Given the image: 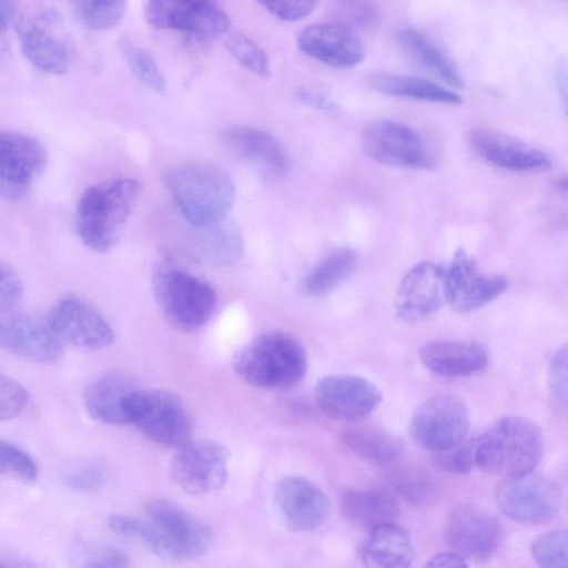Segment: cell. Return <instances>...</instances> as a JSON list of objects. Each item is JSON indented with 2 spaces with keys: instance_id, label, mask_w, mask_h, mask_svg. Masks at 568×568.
<instances>
[{
  "instance_id": "cell-4",
  "label": "cell",
  "mask_w": 568,
  "mask_h": 568,
  "mask_svg": "<svg viewBox=\"0 0 568 568\" xmlns=\"http://www.w3.org/2000/svg\"><path fill=\"white\" fill-rule=\"evenodd\" d=\"M232 366L245 383L264 389H284L306 374L307 355L293 335L272 331L262 333L233 356Z\"/></svg>"
},
{
  "instance_id": "cell-46",
  "label": "cell",
  "mask_w": 568,
  "mask_h": 568,
  "mask_svg": "<svg viewBox=\"0 0 568 568\" xmlns=\"http://www.w3.org/2000/svg\"><path fill=\"white\" fill-rule=\"evenodd\" d=\"M548 385L551 398L565 408L567 404V347L565 345L550 361Z\"/></svg>"
},
{
  "instance_id": "cell-50",
  "label": "cell",
  "mask_w": 568,
  "mask_h": 568,
  "mask_svg": "<svg viewBox=\"0 0 568 568\" xmlns=\"http://www.w3.org/2000/svg\"><path fill=\"white\" fill-rule=\"evenodd\" d=\"M7 31L8 26L0 23V70L9 62L11 55L10 42Z\"/></svg>"
},
{
  "instance_id": "cell-2",
  "label": "cell",
  "mask_w": 568,
  "mask_h": 568,
  "mask_svg": "<svg viewBox=\"0 0 568 568\" xmlns=\"http://www.w3.org/2000/svg\"><path fill=\"white\" fill-rule=\"evenodd\" d=\"M141 193L139 181L116 178L93 184L79 199L78 234L85 246L105 253L119 242Z\"/></svg>"
},
{
  "instance_id": "cell-33",
  "label": "cell",
  "mask_w": 568,
  "mask_h": 568,
  "mask_svg": "<svg viewBox=\"0 0 568 568\" xmlns=\"http://www.w3.org/2000/svg\"><path fill=\"white\" fill-rule=\"evenodd\" d=\"M357 261L358 253L354 248L342 247L333 251L308 273L302 290L311 296L325 295L349 276Z\"/></svg>"
},
{
  "instance_id": "cell-41",
  "label": "cell",
  "mask_w": 568,
  "mask_h": 568,
  "mask_svg": "<svg viewBox=\"0 0 568 568\" xmlns=\"http://www.w3.org/2000/svg\"><path fill=\"white\" fill-rule=\"evenodd\" d=\"M434 464L452 474H467L475 466L474 463V439L442 452L434 453Z\"/></svg>"
},
{
  "instance_id": "cell-3",
  "label": "cell",
  "mask_w": 568,
  "mask_h": 568,
  "mask_svg": "<svg viewBox=\"0 0 568 568\" xmlns=\"http://www.w3.org/2000/svg\"><path fill=\"white\" fill-rule=\"evenodd\" d=\"M165 185L179 211L194 227H204L227 219L235 201V186L219 166L187 163L171 168Z\"/></svg>"
},
{
  "instance_id": "cell-32",
  "label": "cell",
  "mask_w": 568,
  "mask_h": 568,
  "mask_svg": "<svg viewBox=\"0 0 568 568\" xmlns=\"http://www.w3.org/2000/svg\"><path fill=\"white\" fill-rule=\"evenodd\" d=\"M342 443L353 454L373 463H390L400 453L399 442L383 428L359 425L341 434Z\"/></svg>"
},
{
  "instance_id": "cell-17",
  "label": "cell",
  "mask_w": 568,
  "mask_h": 568,
  "mask_svg": "<svg viewBox=\"0 0 568 568\" xmlns=\"http://www.w3.org/2000/svg\"><path fill=\"white\" fill-rule=\"evenodd\" d=\"M447 544L466 559H490L503 541V528L490 513L474 506L455 509L445 527Z\"/></svg>"
},
{
  "instance_id": "cell-18",
  "label": "cell",
  "mask_w": 568,
  "mask_h": 568,
  "mask_svg": "<svg viewBox=\"0 0 568 568\" xmlns=\"http://www.w3.org/2000/svg\"><path fill=\"white\" fill-rule=\"evenodd\" d=\"M446 303L445 267L424 261L409 268L395 295V313L405 322H418Z\"/></svg>"
},
{
  "instance_id": "cell-21",
  "label": "cell",
  "mask_w": 568,
  "mask_h": 568,
  "mask_svg": "<svg viewBox=\"0 0 568 568\" xmlns=\"http://www.w3.org/2000/svg\"><path fill=\"white\" fill-rule=\"evenodd\" d=\"M19 39L23 54L37 69L50 74L67 72L69 53L55 13L43 12L23 22Z\"/></svg>"
},
{
  "instance_id": "cell-49",
  "label": "cell",
  "mask_w": 568,
  "mask_h": 568,
  "mask_svg": "<svg viewBox=\"0 0 568 568\" xmlns=\"http://www.w3.org/2000/svg\"><path fill=\"white\" fill-rule=\"evenodd\" d=\"M296 97L301 102L324 111L335 112L337 110V106L333 101L317 92L300 90L296 93Z\"/></svg>"
},
{
  "instance_id": "cell-40",
  "label": "cell",
  "mask_w": 568,
  "mask_h": 568,
  "mask_svg": "<svg viewBox=\"0 0 568 568\" xmlns=\"http://www.w3.org/2000/svg\"><path fill=\"white\" fill-rule=\"evenodd\" d=\"M395 488L407 500L423 504L433 497L434 486L430 480L416 470L403 469L392 476Z\"/></svg>"
},
{
  "instance_id": "cell-14",
  "label": "cell",
  "mask_w": 568,
  "mask_h": 568,
  "mask_svg": "<svg viewBox=\"0 0 568 568\" xmlns=\"http://www.w3.org/2000/svg\"><path fill=\"white\" fill-rule=\"evenodd\" d=\"M275 510L283 525L295 532L312 531L328 519V496L314 481L295 475L277 480L273 490Z\"/></svg>"
},
{
  "instance_id": "cell-51",
  "label": "cell",
  "mask_w": 568,
  "mask_h": 568,
  "mask_svg": "<svg viewBox=\"0 0 568 568\" xmlns=\"http://www.w3.org/2000/svg\"><path fill=\"white\" fill-rule=\"evenodd\" d=\"M16 10V0H0V23L9 24Z\"/></svg>"
},
{
  "instance_id": "cell-28",
  "label": "cell",
  "mask_w": 568,
  "mask_h": 568,
  "mask_svg": "<svg viewBox=\"0 0 568 568\" xmlns=\"http://www.w3.org/2000/svg\"><path fill=\"white\" fill-rule=\"evenodd\" d=\"M371 89L392 97L457 105L463 99L444 87L416 77L377 72L369 77Z\"/></svg>"
},
{
  "instance_id": "cell-29",
  "label": "cell",
  "mask_w": 568,
  "mask_h": 568,
  "mask_svg": "<svg viewBox=\"0 0 568 568\" xmlns=\"http://www.w3.org/2000/svg\"><path fill=\"white\" fill-rule=\"evenodd\" d=\"M343 516L349 521L369 528L393 521L398 515L397 501L382 490H345L339 498Z\"/></svg>"
},
{
  "instance_id": "cell-44",
  "label": "cell",
  "mask_w": 568,
  "mask_h": 568,
  "mask_svg": "<svg viewBox=\"0 0 568 568\" xmlns=\"http://www.w3.org/2000/svg\"><path fill=\"white\" fill-rule=\"evenodd\" d=\"M105 481L103 468L92 462L72 467L64 476L65 485L80 493H92L100 489Z\"/></svg>"
},
{
  "instance_id": "cell-25",
  "label": "cell",
  "mask_w": 568,
  "mask_h": 568,
  "mask_svg": "<svg viewBox=\"0 0 568 568\" xmlns=\"http://www.w3.org/2000/svg\"><path fill=\"white\" fill-rule=\"evenodd\" d=\"M419 359L436 375L463 377L484 371L488 352L474 342L433 341L422 346Z\"/></svg>"
},
{
  "instance_id": "cell-27",
  "label": "cell",
  "mask_w": 568,
  "mask_h": 568,
  "mask_svg": "<svg viewBox=\"0 0 568 568\" xmlns=\"http://www.w3.org/2000/svg\"><path fill=\"white\" fill-rule=\"evenodd\" d=\"M358 552L368 567L404 568L415 557L408 532L393 521L372 527Z\"/></svg>"
},
{
  "instance_id": "cell-30",
  "label": "cell",
  "mask_w": 568,
  "mask_h": 568,
  "mask_svg": "<svg viewBox=\"0 0 568 568\" xmlns=\"http://www.w3.org/2000/svg\"><path fill=\"white\" fill-rule=\"evenodd\" d=\"M404 51L420 67L454 88H463V79L450 58L423 33L405 29L398 33Z\"/></svg>"
},
{
  "instance_id": "cell-20",
  "label": "cell",
  "mask_w": 568,
  "mask_h": 568,
  "mask_svg": "<svg viewBox=\"0 0 568 568\" xmlns=\"http://www.w3.org/2000/svg\"><path fill=\"white\" fill-rule=\"evenodd\" d=\"M301 51L337 69H349L364 59V45L355 29L339 22H318L302 29L296 39Z\"/></svg>"
},
{
  "instance_id": "cell-15",
  "label": "cell",
  "mask_w": 568,
  "mask_h": 568,
  "mask_svg": "<svg viewBox=\"0 0 568 568\" xmlns=\"http://www.w3.org/2000/svg\"><path fill=\"white\" fill-rule=\"evenodd\" d=\"M47 322L62 343L83 349H102L114 338L113 329L106 320L77 296H67L58 301L50 308Z\"/></svg>"
},
{
  "instance_id": "cell-11",
  "label": "cell",
  "mask_w": 568,
  "mask_h": 568,
  "mask_svg": "<svg viewBox=\"0 0 568 568\" xmlns=\"http://www.w3.org/2000/svg\"><path fill=\"white\" fill-rule=\"evenodd\" d=\"M499 510L511 520L541 524L559 511L561 498L557 486L531 473L505 477L496 489Z\"/></svg>"
},
{
  "instance_id": "cell-22",
  "label": "cell",
  "mask_w": 568,
  "mask_h": 568,
  "mask_svg": "<svg viewBox=\"0 0 568 568\" xmlns=\"http://www.w3.org/2000/svg\"><path fill=\"white\" fill-rule=\"evenodd\" d=\"M470 143L479 156L506 170L537 172L551 165L545 152L500 131L477 129L470 135Z\"/></svg>"
},
{
  "instance_id": "cell-7",
  "label": "cell",
  "mask_w": 568,
  "mask_h": 568,
  "mask_svg": "<svg viewBox=\"0 0 568 568\" xmlns=\"http://www.w3.org/2000/svg\"><path fill=\"white\" fill-rule=\"evenodd\" d=\"M126 419L150 440L165 447L178 448L191 439L189 412L169 390L136 388L128 402Z\"/></svg>"
},
{
  "instance_id": "cell-47",
  "label": "cell",
  "mask_w": 568,
  "mask_h": 568,
  "mask_svg": "<svg viewBox=\"0 0 568 568\" xmlns=\"http://www.w3.org/2000/svg\"><path fill=\"white\" fill-rule=\"evenodd\" d=\"M23 286L18 274L9 266L0 263V312L16 305L22 296Z\"/></svg>"
},
{
  "instance_id": "cell-9",
  "label": "cell",
  "mask_w": 568,
  "mask_h": 568,
  "mask_svg": "<svg viewBox=\"0 0 568 568\" xmlns=\"http://www.w3.org/2000/svg\"><path fill=\"white\" fill-rule=\"evenodd\" d=\"M175 449L170 476L181 490L203 496L224 486L230 460V452L224 445L210 439H190Z\"/></svg>"
},
{
  "instance_id": "cell-10",
  "label": "cell",
  "mask_w": 568,
  "mask_h": 568,
  "mask_svg": "<svg viewBox=\"0 0 568 568\" xmlns=\"http://www.w3.org/2000/svg\"><path fill=\"white\" fill-rule=\"evenodd\" d=\"M468 429V408L459 397L450 394H437L423 402L409 423L413 439L433 453L460 444Z\"/></svg>"
},
{
  "instance_id": "cell-13",
  "label": "cell",
  "mask_w": 568,
  "mask_h": 568,
  "mask_svg": "<svg viewBox=\"0 0 568 568\" xmlns=\"http://www.w3.org/2000/svg\"><path fill=\"white\" fill-rule=\"evenodd\" d=\"M379 388L369 379L354 374L325 376L314 387L318 409L341 422H358L368 416L382 402Z\"/></svg>"
},
{
  "instance_id": "cell-48",
  "label": "cell",
  "mask_w": 568,
  "mask_h": 568,
  "mask_svg": "<svg viewBox=\"0 0 568 568\" xmlns=\"http://www.w3.org/2000/svg\"><path fill=\"white\" fill-rule=\"evenodd\" d=\"M428 567H467V559L462 556L459 552L452 551H443L434 555L426 562Z\"/></svg>"
},
{
  "instance_id": "cell-5",
  "label": "cell",
  "mask_w": 568,
  "mask_h": 568,
  "mask_svg": "<svg viewBox=\"0 0 568 568\" xmlns=\"http://www.w3.org/2000/svg\"><path fill=\"white\" fill-rule=\"evenodd\" d=\"M542 452L540 428L521 416H504L474 438L475 466L505 477L531 473Z\"/></svg>"
},
{
  "instance_id": "cell-34",
  "label": "cell",
  "mask_w": 568,
  "mask_h": 568,
  "mask_svg": "<svg viewBox=\"0 0 568 568\" xmlns=\"http://www.w3.org/2000/svg\"><path fill=\"white\" fill-rule=\"evenodd\" d=\"M77 17L90 29L106 31L123 19L128 0H68Z\"/></svg>"
},
{
  "instance_id": "cell-43",
  "label": "cell",
  "mask_w": 568,
  "mask_h": 568,
  "mask_svg": "<svg viewBox=\"0 0 568 568\" xmlns=\"http://www.w3.org/2000/svg\"><path fill=\"white\" fill-rule=\"evenodd\" d=\"M335 11L338 21L351 28H368L377 17L371 0H336Z\"/></svg>"
},
{
  "instance_id": "cell-38",
  "label": "cell",
  "mask_w": 568,
  "mask_h": 568,
  "mask_svg": "<svg viewBox=\"0 0 568 568\" xmlns=\"http://www.w3.org/2000/svg\"><path fill=\"white\" fill-rule=\"evenodd\" d=\"M0 473L32 483L38 477V467L28 453L13 444L0 440Z\"/></svg>"
},
{
  "instance_id": "cell-36",
  "label": "cell",
  "mask_w": 568,
  "mask_h": 568,
  "mask_svg": "<svg viewBox=\"0 0 568 568\" xmlns=\"http://www.w3.org/2000/svg\"><path fill=\"white\" fill-rule=\"evenodd\" d=\"M567 541L568 536L565 528L549 530L532 542L531 556L541 567L566 568L568 565Z\"/></svg>"
},
{
  "instance_id": "cell-12",
  "label": "cell",
  "mask_w": 568,
  "mask_h": 568,
  "mask_svg": "<svg viewBox=\"0 0 568 568\" xmlns=\"http://www.w3.org/2000/svg\"><path fill=\"white\" fill-rule=\"evenodd\" d=\"M145 18L154 28L201 39L221 36L231 24L227 13L215 0H146Z\"/></svg>"
},
{
  "instance_id": "cell-42",
  "label": "cell",
  "mask_w": 568,
  "mask_h": 568,
  "mask_svg": "<svg viewBox=\"0 0 568 568\" xmlns=\"http://www.w3.org/2000/svg\"><path fill=\"white\" fill-rule=\"evenodd\" d=\"M27 403L26 388L16 379L0 374V422L18 417Z\"/></svg>"
},
{
  "instance_id": "cell-8",
  "label": "cell",
  "mask_w": 568,
  "mask_h": 568,
  "mask_svg": "<svg viewBox=\"0 0 568 568\" xmlns=\"http://www.w3.org/2000/svg\"><path fill=\"white\" fill-rule=\"evenodd\" d=\"M362 148L373 161L393 168L430 170L437 158L423 138L410 126L376 120L362 131Z\"/></svg>"
},
{
  "instance_id": "cell-37",
  "label": "cell",
  "mask_w": 568,
  "mask_h": 568,
  "mask_svg": "<svg viewBox=\"0 0 568 568\" xmlns=\"http://www.w3.org/2000/svg\"><path fill=\"white\" fill-rule=\"evenodd\" d=\"M225 47L247 70L261 78L270 77L268 57L255 41L242 33H233L227 37Z\"/></svg>"
},
{
  "instance_id": "cell-39",
  "label": "cell",
  "mask_w": 568,
  "mask_h": 568,
  "mask_svg": "<svg viewBox=\"0 0 568 568\" xmlns=\"http://www.w3.org/2000/svg\"><path fill=\"white\" fill-rule=\"evenodd\" d=\"M74 559L83 567H125L128 557L110 546L80 542L74 547Z\"/></svg>"
},
{
  "instance_id": "cell-6",
  "label": "cell",
  "mask_w": 568,
  "mask_h": 568,
  "mask_svg": "<svg viewBox=\"0 0 568 568\" xmlns=\"http://www.w3.org/2000/svg\"><path fill=\"white\" fill-rule=\"evenodd\" d=\"M151 282L161 312L178 329L194 332L212 317L216 307L213 287L174 261H159Z\"/></svg>"
},
{
  "instance_id": "cell-16",
  "label": "cell",
  "mask_w": 568,
  "mask_h": 568,
  "mask_svg": "<svg viewBox=\"0 0 568 568\" xmlns=\"http://www.w3.org/2000/svg\"><path fill=\"white\" fill-rule=\"evenodd\" d=\"M507 278L499 274H483L463 248L455 252L445 268L446 303L458 313L476 311L490 303L507 288Z\"/></svg>"
},
{
  "instance_id": "cell-24",
  "label": "cell",
  "mask_w": 568,
  "mask_h": 568,
  "mask_svg": "<svg viewBox=\"0 0 568 568\" xmlns=\"http://www.w3.org/2000/svg\"><path fill=\"white\" fill-rule=\"evenodd\" d=\"M226 146L239 158L273 175L291 169V159L283 144L271 133L252 128L234 126L223 135Z\"/></svg>"
},
{
  "instance_id": "cell-45",
  "label": "cell",
  "mask_w": 568,
  "mask_h": 568,
  "mask_svg": "<svg viewBox=\"0 0 568 568\" xmlns=\"http://www.w3.org/2000/svg\"><path fill=\"white\" fill-rule=\"evenodd\" d=\"M263 8L284 21H298L311 14L318 0H256Z\"/></svg>"
},
{
  "instance_id": "cell-23",
  "label": "cell",
  "mask_w": 568,
  "mask_h": 568,
  "mask_svg": "<svg viewBox=\"0 0 568 568\" xmlns=\"http://www.w3.org/2000/svg\"><path fill=\"white\" fill-rule=\"evenodd\" d=\"M48 153L34 136L0 132V183L18 190L30 184L44 170Z\"/></svg>"
},
{
  "instance_id": "cell-35",
  "label": "cell",
  "mask_w": 568,
  "mask_h": 568,
  "mask_svg": "<svg viewBox=\"0 0 568 568\" xmlns=\"http://www.w3.org/2000/svg\"><path fill=\"white\" fill-rule=\"evenodd\" d=\"M118 44L134 77L153 92L163 93L166 89L165 78L153 57L128 37H121Z\"/></svg>"
},
{
  "instance_id": "cell-19",
  "label": "cell",
  "mask_w": 568,
  "mask_h": 568,
  "mask_svg": "<svg viewBox=\"0 0 568 568\" xmlns=\"http://www.w3.org/2000/svg\"><path fill=\"white\" fill-rule=\"evenodd\" d=\"M0 347L40 364L54 363L63 353L62 342L47 318L27 313L8 314L0 318Z\"/></svg>"
},
{
  "instance_id": "cell-26",
  "label": "cell",
  "mask_w": 568,
  "mask_h": 568,
  "mask_svg": "<svg viewBox=\"0 0 568 568\" xmlns=\"http://www.w3.org/2000/svg\"><path fill=\"white\" fill-rule=\"evenodd\" d=\"M138 387L121 372H108L93 379L84 390L83 402L88 414L108 425L128 424L126 406Z\"/></svg>"
},
{
  "instance_id": "cell-31",
  "label": "cell",
  "mask_w": 568,
  "mask_h": 568,
  "mask_svg": "<svg viewBox=\"0 0 568 568\" xmlns=\"http://www.w3.org/2000/svg\"><path fill=\"white\" fill-rule=\"evenodd\" d=\"M199 229L195 254L215 265H232L243 254V239L234 223L226 219Z\"/></svg>"
},
{
  "instance_id": "cell-1",
  "label": "cell",
  "mask_w": 568,
  "mask_h": 568,
  "mask_svg": "<svg viewBox=\"0 0 568 568\" xmlns=\"http://www.w3.org/2000/svg\"><path fill=\"white\" fill-rule=\"evenodd\" d=\"M108 526L115 535L173 561L202 557L213 544V535L206 525L163 499L146 503L142 517L112 515Z\"/></svg>"
}]
</instances>
